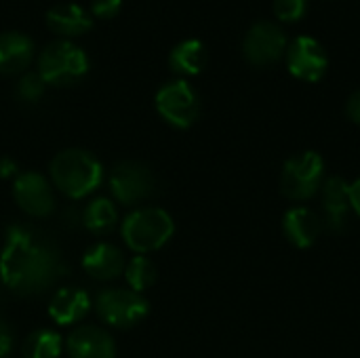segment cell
<instances>
[{
  "instance_id": "cell-1",
  "label": "cell",
  "mask_w": 360,
  "mask_h": 358,
  "mask_svg": "<svg viewBox=\"0 0 360 358\" xmlns=\"http://www.w3.org/2000/svg\"><path fill=\"white\" fill-rule=\"evenodd\" d=\"M65 272L51 243L21 226L6 232L0 251V279L17 295H34L49 289Z\"/></svg>"
},
{
  "instance_id": "cell-2",
  "label": "cell",
  "mask_w": 360,
  "mask_h": 358,
  "mask_svg": "<svg viewBox=\"0 0 360 358\" xmlns=\"http://www.w3.org/2000/svg\"><path fill=\"white\" fill-rule=\"evenodd\" d=\"M51 177L55 188H59L65 196L82 198L99 188L103 179V167L91 152L70 148L53 158Z\"/></svg>"
},
{
  "instance_id": "cell-3",
  "label": "cell",
  "mask_w": 360,
  "mask_h": 358,
  "mask_svg": "<svg viewBox=\"0 0 360 358\" xmlns=\"http://www.w3.org/2000/svg\"><path fill=\"white\" fill-rule=\"evenodd\" d=\"M175 232L173 217L156 207L131 213L122 224V238L135 253H152L169 243Z\"/></svg>"
},
{
  "instance_id": "cell-4",
  "label": "cell",
  "mask_w": 360,
  "mask_h": 358,
  "mask_svg": "<svg viewBox=\"0 0 360 358\" xmlns=\"http://www.w3.org/2000/svg\"><path fill=\"white\" fill-rule=\"evenodd\" d=\"M86 72H89L86 53L68 40H55L46 44L38 57V74L49 84L65 87L80 80Z\"/></svg>"
},
{
  "instance_id": "cell-5",
  "label": "cell",
  "mask_w": 360,
  "mask_h": 358,
  "mask_svg": "<svg viewBox=\"0 0 360 358\" xmlns=\"http://www.w3.org/2000/svg\"><path fill=\"white\" fill-rule=\"evenodd\" d=\"M325 181V160L319 152H300L291 156L281 173V190L289 200H310Z\"/></svg>"
},
{
  "instance_id": "cell-6",
  "label": "cell",
  "mask_w": 360,
  "mask_h": 358,
  "mask_svg": "<svg viewBox=\"0 0 360 358\" xmlns=\"http://www.w3.org/2000/svg\"><path fill=\"white\" fill-rule=\"evenodd\" d=\"M95 310L103 323L118 329H129L148 317L150 306L141 293L129 289H105L97 295Z\"/></svg>"
},
{
  "instance_id": "cell-7",
  "label": "cell",
  "mask_w": 360,
  "mask_h": 358,
  "mask_svg": "<svg viewBox=\"0 0 360 358\" xmlns=\"http://www.w3.org/2000/svg\"><path fill=\"white\" fill-rule=\"evenodd\" d=\"M156 110L169 124L188 129L198 120L200 101L186 80H171L156 93Z\"/></svg>"
},
{
  "instance_id": "cell-8",
  "label": "cell",
  "mask_w": 360,
  "mask_h": 358,
  "mask_svg": "<svg viewBox=\"0 0 360 358\" xmlns=\"http://www.w3.org/2000/svg\"><path fill=\"white\" fill-rule=\"evenodd\" d=\"M287 46H289L287 36L276 23L257 21L249 27L245 36L243 53L251 65L268 68V65H274L287 53Z\"/></svg>"
},
{
  "instance_id": "cell-9",
  "label": "cell",
  "mask_w": 360,
  "mask_h": 358,
  "mask_svg": "<svg viewBox=\"0 0 360 358\" xmlns=\"http://www.w3.org/2000/svg\"><path fill=\"white\" fill-rule=\"evenodd\" d=\"M289 72L306 82H319L329 68V55L325 46L312 36H297L287 46Z\"/></svg>"
},
{
  "instance_id": "cell-10",
  "label": "cell",
  "mask_w": 360,
  "mask_h": 358,
  "mask_svg": "<svg viewBox=\"0 0 360 358\" xmlns=\"http://www.w3.org/2000/svg\"><path fill=\"white\" fill-rule=\"evenodd\" d=\"M110 188L118 203L135 205L154 192V175L146 165L124 160L114 167L110 177Z\"/></svg>"
},
{
  "instance_id": "cell-11",
  "label": "cell",
  "mask_w": 360,
  "mask_h": 358,
  "mask_svg": "<svg viewBox=\"0 0 360 358\" xmlns=\"http://www.w3.org/2000/svg\"><path fill=\"white\" fill-rule=\"evenodd\" d=\"M13 196L17 205L32 217H46L55 209V198L49 181L40 173H21L15 177Z\"/></svg>"
},
{
  "instance_id": "cell-12",
  "label": "cell",
  "mask_w": 360,
  "mask_h": 358,
  "mask_svg": "<svg viewBox=\"0 0 360 358\" xmlns=\"http://www.w3.org/2000/svg\"><path fill=\"white\" fill-rule=\"evenodd\" d=\"M323 224L331 232H344L348 226V215H350V184L338 175L329 177L323 181Z\"/></svg>"
},
{
  "instance_id": "cell-13",
  "label": "cell",
  "mask_w": 360,
  "mask_h": 358,
  "mask_svg": "<svg viewBox=\"0 0 360 358\" xmlns=\"http://www.w3.org/2000/svg\"><path fill=\"white\" fill-rule=\"evenodd\" d=\"M68 352L72 358H114L116 346L108 331L95 325H84L68 338Z\"/></svg>"
},
{
  "instance_id": "cell-14",
  "label": "cell",
  "mask_w": 360,
  "mask_h": 358,
  "mask_svg": "<svg viewBox=\"0 0 360 358\" xmlns=\"http://www.w3.org/2000/svg\"><path fill=\"white\" fill-rule=\"evenodd\" d=\"M283 230L293 247L308 249L316 243L323 230V219L308 207H293L285 213Z\"/></svg>"
},
{
  "instance_id": "cell-15",
  "label": "cell",
  "mask_w": 360,
  "mask_h": 358,
  "mask_svg": "<svg viewBox=\"0 0 360 358\" xmlns=\"http://www.w3.org/2000/svg\"><path fill=\"white\" fill-rule=\"evenodd\" d=\"M82 268L95 281H112L120 272H124V257L118 247L99 243L84 253Z\"/></svg>"
},
{
  "instance_id": "cell-16",
  "label": "cell",
  "mask_w": 360,
  "mask_h": 358,
  "mask_svg": "<svg viewBox=\"0 0 360 358\" xmlns=\"http://www.w3.org/2000/svg\"><path fill=\"white\" fill-rule=\"evenodd\" d=\"M91 310L89 295L78 287H63L59 289L49 306V314L57 325H74L82 321Z\"/></svg>"
},
{
  "instance_id": "cell-17",
  "label": "cell",
  "mask_w": 360,
  "mask_h": 358,
  "mask_svg": "<svg viewBox=\"0 0 360 358\" xmlns=\"http://www.w3.org/2000/svg\"><path fill=\"white\" fill-rule=\"evenodd\" d=\"M34 42L21 32H0V74H15L27 68Z\"/></svg>"
},
{
  "instance_id": "cell-18",
  "label": "cell",
  "mask_w": 360,
  "mask_h": 358,
  "mask_svg": "<svg viewBox=\"0 0 360 358\" xmlns=\"http://www.w3.org/2000/svg\"><path fill=\"white\" fill-rule=\"evenodd\" d=\"M46 21L51 25V30H55L57 34L63 36H76L82 34L86 30H91L93 19L89 13H84L82 6H78L76 2H61L49 8L46 13Z\"/></svg>"
},
{
  "instance_id": "cell-19",
  "label": "cell",
  "mask_w": 360,
  "mask_h": 358,
  "mask_svg": "<svg viewBox=\"0 0 360 358\" xmlns=\"http://www.w3.org/2000/svg\"><path fill=\"white\" fill-rule=\"evenodd\" d=\"M205 63H207V49L196 38L179 42L177 46H173V51L169 55L171 70L177 74H184V76H194V74L202 72Z\"/></svg>"
},
{
  "instance_id": "cell-20",
  "label": "cell",
  "mask_w": 360,
  "mask_h": 358,
  "mask_svg": "<svg viewBox=\"0 0 360 358\" xmlns=\"http://www.w3.org/2000/svg\"><path fill=\"white\" fill-rule=\"evenodd\" d=\"M118 222L116 205L108 198H97L84 209V226L93 234H108L114 230Z\"/></svg>"
},
{
  "instance_id": "cell-21",
  "label": "cell",
  "mask_w": 360,
  "mask_h": 358,
  "mask_svg": "<svg viewBox=\"0 0 360 358\" xmlns=\"http://www.w3.org/2000/svg\"><path fill=\"white\" fill-rule=\"evenodd\" d=\"M61 338L51 329H38L23 342L25 358H57L61 354Z\"/></svg>"
},
{
  "instance_id": "cell-22",
  "label": "cell",
  "mask_w": 360,
  "mask_h": 358,
  "mask_svg": "<svg viewBox=\"0 0 360 358\" xmlns=\"http://www.w3.org/2000/svg\"><path fill=\"white\" fill-rule=\"evenodd\" d=\"M124 274H127V281H129V285H131V289L135 293H141V291L150 289L156 283V266L143 255L133 257L127 264Z\"/></svg>"
},
{
  "instance_id": "cell-23",
  "label": "cell",
  "mask_w": 360,
  "mask_h": 358,
  "mask_svg": "<svg viewBox=\"0 0 360 358\" xmlns=\"http://www.w3.org/2000/svg\"><path fill=\"white\" fill-rule=\"evenodd\" d=\"M308 0H274V13L281 21L293 23L306 15Z\"/></svg>"
},
{
  "instance_id": "cell-24",
  "label": "cell",
  "mask_w": 360,
  "mask_h": 358,
  "mask_svg": "<svg viewBox=\"0 0 360 358\" xmlns=\"http://www.w3.org/2000/svg\"><path fill=\"white\" fill-rule=\"evenodd\" d=\"M44 84L46 82L40 78V74H25L17 84V95L23 101H38L44 93Z\"/></svg>"
},
{
  "instance_id": "cell-25",
  "label": "cell",
  "mask_w": 360,
  "mask_h": 358,
  "mask_svg": "<svg viewBox=\"0 0 360 358\" xmlns=\"http://www.w3.org/2000/svg\"><path fill=\"white\" fill-rule=\"evenodd\" d=\"M122 6V0H93L91 8L97 17H114Z\"/></svg>"
},
{
  "instance_id": "cell-26",
  "label": "cell",
  "mask_w": 360,
  "mask_h": 358,
  "mask_svg": "<svg viewBox=\"0 0 360 358\" xmlns=\"http://www.w3.org/2000/svg\"><path fill=\"white\" fill-rule=\"evenodd\" d=\"M13 350V333L4 321H0V358L8 357Z\"/></svg>"
},
{
  "instance_id": "cell-27",
  "label": "cell",
  "mask_w": 360,
  "mask_h": 358,
  "mask_svg": "<svg viewBox=\"0 0 360 358\" xmlns=\"http://www.w3.org/2000/svg\"><path fill=\"white\" fill-rule=\"evenodd\" d=\"M346 114H348V118H350L352 122L360 124V89L350 95V99H348V103H346Z\"/></svg>"
},
{
  "instance_id": "cell-28",
  "label": "cell",
  "mask_w": 360,
  "mask_h": 358,
  "mask_svg": "<svg viewBox=\"0 0 360 358\" xmlns=\"http://www.w3.org/2000/svg\"><path fill=\"white\" fill-rule=\"evenodd\" d=\"M17 171H19V165H17L13 158H8V156L0 158V177H11V175H17Z\"/></svg>"
},
{
  "instance_id": "cell-29",
  "label": "cell",
  "mask_w": 360,
  "mask_h": 358,
  "mask_svg": "<svg viewBox=\"0 0 360 358\" xmlns=\"http://www.w3.org/2000/svg\"><path fill=\"white\" fill-rule=\"evenodd\" d=\"M348 196H350V207L360 215V179L350 184V190H348Z\"/></svg>"
}]
</instances>
